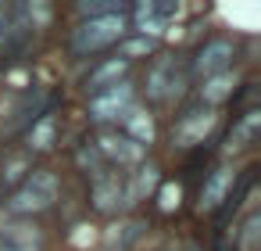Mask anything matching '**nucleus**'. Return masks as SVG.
<instances>
[{
    "label": "nucleus",
    "mask_w": 261,
    "mask_h": 251,
    "mask_svg": "<svg viewBox=\"0 0 261 251\" xmlns=\"http://www.w3.org/2000/svg\"><path fill=\"white\" fill-rule=\"evenodd\" d=\"M125 33H129L125 15L86 18V22H79V26L72 29L68 47H72V54H75V58H97V54L111 51L115 43H122V40H125Z\"/></svg>",
    "instance_id": "obj_1"
},
{
    "label": "nucleus",
    "mask_w": 261,
    "mask_h": 251,
    "mask_svg": "<svg viewBox=\"0 0 261 251\" xmlns=\"http://www.w3.org/2000/svg\"><path fill=\"white\" fill-rule=\"evenodd\" d=\"M58 176L47 172V169H33L8 197V208L15 215H36V212H47L54 201H58Z\"/></svg>",
    "instance_id": "obj_2"
},
{
    "label": "nucleus",
    "mask_w": 261,
    "mask_h": 251,
    "mask_svg": "<svg viewBox=\"0 0 261 251\" xmlns=\"http://www.w3.org/2000/svg\"><path fill=\"white\" fill-rule=\"evenodd\" d=\"M232 58H236V40H229V36H211V40L193 54L190 69H193L200 79H211V76L229 72Z\"/></svg>",
    "instance_id": "obj_3"
},
{
    "label": "nucleus",
    "mask_w": 261,
    "mask_h": 251,
    "mask_svg": "<svg viewBox=\"0 0 261 251\" xmlns=\"http://www.w3.org/2000/svg\"><path fill=\"white\" fill-rule=\"evenodd\" d=\"M133 101H136L133 83H118V86H108L90 97V115H93V122H115L133 108Z\"/></svg>",
    "instance_id": "obj_4"
},
{
    "label": "nucleus",
    "mask_w": 261,
    "mask_h": 251,
    "mask_svg": "<svg viewBox=\"0 0 261 251\" xmlns=\"http://www.w3.org/2000/svg\"><path fill=\"white\" fill-rule=\"evenodd\" d=\"M97 151H100L104 158L118 162V165H136V162H143V154H147V147H140L136 140H129V136L118 133V129H100V133H97Z\"/></svg>",
    "instance_id": "obj_5"
},
{
    "label": "nucleus",
    "mask_w": 261,
    "mask_h": 251,
    "mask_svg": "<svg viewBox=\"0 0 261 251\" xmlns=\"http://www.w3.org/2000/svg\"><path fill=\"white\" fill-rule=\"evenodd\" d=\"M215 126V108H190V111H182L179 115V122H175V140L182 144V147H193V144H200L204 136H207V129Z\"/></svg>",
    "instance_id": "obj_6"
},
{
    "label": "nucleus",
    "mask_w": 261,
    "mask_h": 251,
    "mask_svg": "<svg viewBox=\"0 0 261 251\" xmlns=\"http://www.w3.org/2000/svg\"><path fill=\"white\" fill-rule=\"evenodd\" d=\"M125 72H129V61H122L118 54H115V58H104V61H97V65L90 69V76L83 79V90L93 97V94H100V90H108V86L125 83Z\"/></svg>",
    "instance_id": "obj_7"
},
{
    "label": "nucleus",
    "mask_w": 261,
    "mask_h": 251,
    "mask_svg": "<svg viewBox=\"0 0 261 251\" xmlns=\"http://www.w3.org/2000/svg\"><path fill=\"white\" fill-rule=\"evenodd\" d=\"M168 15H172V8H161V4H136V11H133V26H129V29H136V36L158 40V36L165 33Z\"/></svg>",
    "instance_id": "obj_8"
},
{
    "label": "nucleus",
    "mask_w": 261,
    "mask_h": 251,
    "mask_svg": "<svg viewBox=\"0 0 261 251\" xmlns=\"http://www.w3.org/2000/svg\"><path fill=\"white\" fill-rule=\"evenodd\" d=\"M122 197H125L122 176L118 172H97V179H93V204L100 212H115Z\"/></svg>",
    "instance_id": "obj_9"
},
{
    "label": "nucleus",
    "mask_w": 261,
    "mask_h": 251,
    "mask_svg": "<svg viewBox=\"0 0 261 251\" xmlns=\"http://www.w3.org/2000/svg\"><path fill=\"white\" fill-rule=\"evenodd\" d=\"M43 233L36 226H4L0 230V251H40Z\"/></svg>",
    "instance_id": "obj_10"
},
{
    "label": "nucleus",
    "mask_w": 261,
    "mask_h": 251,
    "mask_svg": "<svg viewBox=\"0 0 261 251\" xmlns=\"http://www.w3.org/2000/svg\"><path fill=\"white\" fill-rule=\"evenodd\" d=\"M147 97H175V61L161 58L147 72Z\"/></svg>",
    "instance_id": "obj_11"
},
{
    "label": "nucleus",
    "mask_w": 261,
    "mask_h": 251,
    "mask_svg": "<svg viewBox=\"0 0 261 251\" xmlns=\"http://www.w3.org/2000/svg\"><path fill=\"white\" fill-rule=\"evenodd\" d=\"M257 129H261V111H243L236 122H232V129H229V151H243V147H250L254 144V136H257Z\"/></svg>",
    "instance_id": "obj_12"
},
{
    "label": "nucleus",
    "mask_w": 261,
    "mask_h": 251,
    "mask_svg": "<svg viewBox=\"0 0 261 251\" xmlns=\"http://www.w3.org/2000/svg\"><path fill=\"white\" fill-rule=\"evenodd\" d=\"M232 179H236V172H232V169H215V172H211V179H207V183H204V190H200V204H204V208H215V204L229 201Z\"/></svg>",
    "instance_id": "obj_13"
},
{
    "label": "nucleus",
    "mask_w": 261,
    "mask_h": 251,
    "mask_svg": "<svg viewBox=\"0 0 261 251\" xmlns=\"http://www.w3.org/2000/svg\"><path fill=\"white\" fill-rule=\"evenodd\" d=\"M232 90H236V76H232V72L211 76V79H204V86H200V104H204V108H215V104L229 101Z\"/></svg>",
    "instance_id": "obj_14"
},
{
    "label": "nucleus",
    "mask_w": 261,
    "mask_h": 251,
    "mask_svg": "<svg viewBox=\"0 0 261 251\" xmlns=\"http://www.w3.org/2000/svg\"><path fill=\"white\" fill-rule=\"evenodd\" d=\"M122 126H125V136H129V140H136L140 147L154 144V119H150V115H143L140 108H129V111L122 115Z\"/></svg>",
    "instance_id": "obj_15"
},
{
    "label": "nucleus",
    "mask_w": 261,
    "mask_h": 251,
    "mask_svg": "<svg viewBox=\"0 0 261 251\" xmlns=\"http://www.w3.org/2000/svg\"><path fill=\"white\" fill-rule=\"evenodd\" d=\"M54 136H58V115H43L29 129V151H50Z\"/></svg>",
    "instance_id": "obj_16"
},
{
    "label": "nucleus",
    "mask_w": 261,
    "mask_h": 251,
    "mask_svg": "<svg viewBox=\"0 0 261 251\" xmlns=\"http://www.w3.org/2000/svg\"><path fill=\"white\" fill-rule=\"evenodd\" d=\"M158 40H147V36H125L118 43V58L122 61H133V58H143V54H154Z\"/></svg>",
    "instance_id": "obj_17"
},
{
    "label": "nucleus",
    "mask_w": 261,
    "mask_h": 251,
    "mask_svg": "<svg viewBox=\"0 0 261 251\" xmlns=\"http://www.w3.org/2000/svg\"><path fill=\"white\" fill-rule=\"evenodd\" d=\"M257 233H261V215L250 212L247 222L240 226V251H257Z\"/></svg>",
    "instance_id": "obj_18"
},
{
    "label": "nucleus",
    "mask_w": 261,
    "mask_h": 251,
    "mask_svg": "<svg viewBox=\"0 0 261 251\" xmlns=\"http://www.w3.org/2000/svg\"><path fill=\"white\" fill-rule=\"evenodd\" d=\"M161 197H165V201H161V208H165V212H172V208L179 204V187H165V190H161Z\"/></svg>",
    "instance_id": "obj_19"
},
{
    "label": "nucleus",
    "mask_w": 261,
    "mask_h": 251,
    "mask_svg": "<svg viewBox=\"0 0 261 251\" xmlns=\"http://www.w3.org/2000/svg\"><path fill=\"white\" fill-rule=\"evenodd\" d=\"M4 18H8V8H0V29H4Z\"/></svg>",
    "instance_id": "obj_20"
}]
</instances>
